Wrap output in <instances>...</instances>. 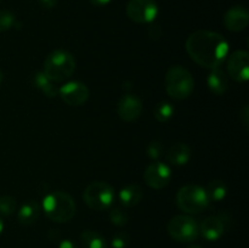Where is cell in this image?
I'll return each instance as SVG.
<instances>
[{
	"label": "cell",
	"instance_id": "obj_17",
	"mask_svg": "<svg viewBox=\"0 0 249 248\" xmlns=\"http://www.w3.org/2000/svg\"><path fill=\"white\" fill-rule=\"evenodd\" d=\"M191 159V148L186 143H175L167 153V160L172 165H185Z\"/></svg>",
	"mask_w": 249,
	"mask_h": 248
},
{
	"label": "cell",
	"instance_id": "obj_32",
	"mask_svg": "<svg viewBox=\"0 0 249 248\" xmlns=\"http://www.w3.org/2000/svg\"><path fill=\"white\" fill-rule=\"evenodd\" d=\"M4 228H5V225H4V221H2V219L0 218V235H1V233H2V231H4Z\"/></svg>",
	"mask_w": 249,
	"mask_h": 248
},
{
	"label": "cell",
	"instance_id": "obj_4",
	"mask_svg": "<svg viewBox=\"0 0 249 248\" xmlns=\"http://www.w3.org/2000/svg\"><path fill=\"white\" fill-rule=\"evenodd\" d=\"M209 197L204 187L196 184L182 186L177 194V204L186 214H198L208 208Z\"/></svg>",
	"mask_w": 249,
	"mask_h": 248
},
{
	"label": "cell",
	"instance_id": "obj_34",
	"mask_svg": "<svg viewBox=\"0 0 249 248\" xmlns=\"http://www.w3.org/2000/svg\"><path fill=\"white\" fill-rule=\"evenodd\" d=\"M187 248H202V247H201V246H198V245H191V246H189Z\"/></svg>",
	"mask_w": 249,
	"mask_h": 248
},
{
	"label": "cell",
	"instance_id": "obj_33",
	"mask_svg": "<svg viewBox=\"0 0 249 248\" xmlns=\"http://www.w3.org/2000/svg\"><path fill=\"white\" fill-rule=\"evenodd\" d=\"M2 79H4V73H2V71H1V68H0V84H1V82H2Z\"/></svg>",
	"mask_w": 249,
	"mask_h": 248
},
{
	"label": "cell",
	"instance_id": "obj_29",
	"mask_svg": "<svg viewBox=\"0 0 249 248\" xmlns=\"http://www.w3.org/2000/svg\"><path fill=\"white\" fill-rule=\"evenodd\" d=\"M58 248H78V246L72 240H62L58 245Z\"/></svg>",
	"mask_w": 249,
	"mask_h": 248
},
{
	"label": "cell",
	"instance_id": "obj_13",
	"mask_svg": "<svg viewBox=\"0 0 249 248\" xmlns=\"http://www.w3.org/2000/svg\"><path fill=\"white\" fill-rule=\"evenodd\" d=\"M249 22L248 10L243 6H233L226 11L224 24L231 32H241L247 28Z\"/></svg>",
	"mask_w": 249,
	"mask_h": 248
},
{
	"label": "cell",
	"instance_id": "obj_2",
	"mask_svg": "<svg viewBox=\"0 0 249 248\" xmlns=\"http://www.w3.org/2000/svg\"><path fill=\"white\" fill-rule=\"evenodd\" d=\"M41 211L55 223H68L74 218L77 206L71 195L56 190L44 196Z\"/></svg>",
	"mask_w": 249,
	"mask_h": 248
},
{
	"label": "cell",
	"instance_id": "obj_12",
	"mask_svg": "<svg viewBox=\"0 0 249 248\" xmlns=\"http://www.w3.org/2000/svg\"><path fill=\"white\" fill-rule=\"evenodd\" d=\"M117 113L124 122H134L142 113V101L135 94H125L121 97Z\"/></svg>",
	"mask_w": 249,
	"mask_h": 248
},
{
	"label": "cell",
	"instance_id": "obj_22",
	"mask_svg": "<svg viewBox=\"0 0 249 248\" xmlns=\"http://www.w3.org/2000/svg\"><path fill=\"white\" fill-rule=\"evenodd\" d=\"M173 114H174V107L168 101L157 102L153 108V116H155L156 121L160 122V123L169 121Z\"/></svg>",
	"mask_w": 249,
	"mask_h": 248
},
{
	"label": "cell",
	"instance_id": "obj_7",
	"mask_svg": "<svg viewBox=\"0 0 249 248\" xmlns=\"http://www.w3.org/2000/svg\"><path fill=\"white\" fill-rule=\"evenodd\" d=\"M168 233L178 242H194L199 237V223L190 215H177L168 223Z\"/></svg>",
	"mask_w": 249,
	"mask_h": 248
},
{
	"label": "cell",
	"instance_id": "obj_25",
	"mask_svg": "<svg viewBox=\"0 0 249 248\" xmlns=\"http://www.w3.org/2000/svg\"><path fill=\"white\" fill-rule=\"evenodd\" d=\"M16 24V17L9 10H0V32H6Z\"/></svg>",
	"mask_w": 249,
	"mask_h": 248
},
{
	"label": "cell",
	"instance_id": "obj_8",
	"mask_svg": "<svg viewBox=\"0 0 249 248\" xmlns=\"http://www.w3.org/2000/svg\"><path fill=\"white\" fill-rule=\"evenodd\" d=\"M126 15L135 23H151L158 15V5L156 0H130L126 5Z\"/></svg>",
	"mask_w": 249,
	"mask_h": 248
},
{
	"label": "cell",
	"instance_id": "obj_9",
	"mask_svg": "<svg viewBox=\"0 0 249 248\" xmlns=\"http://www.w3.org/2000/svg\"><path fill=\"white\" fill-rule=\"evenodd\" d=\"M143 180L152 189H164L172 180V169L167 163L156 160L146 168L143 173Z\"/></svg>",
	"mask_w": 249,
	"mask_h": 248
},
{
	"label": "cell",
	"instance_id": "obj_1",
	"mask_svg": "<svg viewBox=\"0 0 249 248\" xmlns=\"http://www.w3.org/2000/svg\"><path fill=\"white\" fill-rule=\"evenodd\" d=\"M190 57L208 70L219 68L229 56V43L224 35L212 31H197L186 40Z\"/></svg>",
	"mask_w": 249,
	"mask_h": 248
},
{
	"label": "cell",
	"instance_id": "obj_5",
	"mask_svg": "<svg viewBox=\"0 0 249 248\" xmlns=\"http://www.w3.org/2000/svg\"><path fill=\"white\" fill-rule=\"evenodd\" d=\"M195 80L191 73L181 66L169 68L165 74V90L174 100H185L194 92Z\"/></svg>",
	"mask_w": 249,
	"mask_h": 248
},
{
	"label": "cell",
	"instance_id": "obj_21",
	"mask_svg": "<svg viewBox=\"0 0 249 248\" xmlns=\"http://www.w3.org/2000/svg\"><path fill=\"white\" fill-rule=\"evenodd\" d=\"M206 191L209 197V201L220 202L228 195V186L221 180H212L208 186L206 187Z\"/></svg>",
	"mask_w": 249,
	"mask_h": 248
},
{
	"label": "cell",
	"instance_id": "obj_23",
	"mask_svg": "<svg viewBox=\"0 0 249 248\" xmlns=\"http://www.w3.org/2000/svg\"><path fill=\"white\" fill-rule=\"evenodd\" d=\"M17 211V201L11 196L0 197V215L10 216Z\"/></svg>",
	"mask_w": 249,
	"mask_h": 248
},
{
	"label": "cell",
	"instance_id": "obj_30",
	"mask_svg": "<svg viewBox=\"0 0 249 248\" xmlns=\"http://www.w3.org/2000/svg\"><path fill=\"white\" fill-rule=\"evenodd\" d=\"M40 5L45 9H53L57 4V0H39Z\"/></svg>",
	"mask_w": 249,
	"mask_h": 248
},
{
	"label": "cell",
	"instance_id": "obj_24",
	"mask_svg": "<svg viewBox=\"0 0 249 248\" xmlns=\"http://www.w3.org/2000/svg\"><path fill=\"white\" fill-rule=\"evenodd\" d=\"M109 220L113 225L122 228V226H125L129 221V215L126 212H124L121 208H113L109 211Z\"/></svg>",
	"mask_w": 249,
	"mask_h": 248
},
{
	"label": "cell",
	"instance_id": "obj_15",
	"mask_svg": "<svg viewBox=\"0 0 249 248\" xmlns=\"http://www.w3.org/2000/svg\"><path fill=\"white\" fill-rule=\"evenodd\" d=\"M207 85L215 95H223L229 89V77L220 67L213 68L207 77Z\"/></svg>",
	"mask_w": 249,
	"mask_h": 248
},
{
	"label": "cell",
	"instance_id": "obj_20",
	"mask_svg": "<svg viewBox=\"0 0 249 248\" xmlns=\"http://www.w3.org/2000/svg\"><path fill=\"white\" fill-rule=\"evenodd\" d=\"M80 240H82L84 248H108L106 238L97 231H83L80 235Z\"/></svg>",
	"mask_w": 249,
	"mask_h": 248
},
{
	"label": "cell",
	"instance_id": "obj_26",
	"mask_svg": "<svg viewBox=\"0 0 249 248\" xmlns=\"http://www.w3.org/2000/svg\"><path fill=\"white\" fill-rule=\"evenodd\" d=\"M146 152H147V156L151 159L158 160L160 158V156L163 155V152H164V146H163L162 142H160V141H152V142H150V145L147 146Z\"/></svg>",
	"mask_w": 249,
	"mask_h": 248
},
{
	"label": "cell",
	"instance_id": "obj_3",
	"mask_svg": "<svg viewBox=\"0 0 249 248\" xmlns=\"http://www.w3.org/2000/svg\"><path fill=\"white\" fill-rule=\"evenodd\" d=\"M75 58L68 51L58 49L46 56L43 72L53 83H61L72 77L75 71Z\"/></svg>",
	"mask_w": 249,
	"mask_h": 248
},
{
	"label": "cell",
	"instance_id": "obj_10",
	"mask_svg": "<svg viewBox=\"0 0 249 248\" xmlns=\"http://www.w3.org/2000/svg\"><path fill=\"white\" fill-rule=\"evenodd\" d=\"M58 95L68 106H82L88 101L90 92L84 83L71 80L58 88Z\"/></svg>",
	"mask_w": 249,
	"mask_h": 248
},
{
	"label": "cell",
	"instance_id": "obj_31",
	"mask_svg": "<svg viewBox=\"0 0 249 248\" xmlns=\"http://www.w3.org/2000/svg\"><path fill=\"white\" fill-rule=\"evenodd\" d=\"M111 1L112 0H90V2L95 6H105V5L109 4Z\"/></svg>",
	"mask_w": 249,
	"mask_h": 248
},
{
	"label": "cell",
	"instance_id": "obj_18",
	"mask_svg": "<svg viewBox=\"0 0 249 248\" xmlns=\"http://www.w3.org/2000/svg\"><path fill=\"white\" fill-rule=\"evenodd\" d=\"M142 189L138 184L126 185L119 191V201L125 207H135L142 199Z\"/></svg>",
	"mask_w": 249,
	"mask_h": 248
},
{
	"label": "cell",
	"instance_id": "obj_6",
	"mask_svg": "<svg viewBox=\"0 0 249 248\" xmlns=\"http://www.w3.org/2000/svg\"><path fill=\"white\" fill-rule=\"evenodd\" d=\"M83 199L89 208L105 211L111 208L114 202V189L106 181H94L85 187Z\"/></svg>",
	"mask_w": 249,
	"mask_h": 248
},
{
	"label": "cell",
	"instance_id": "obj_14",
	"mask_svg": "<svg viewBox=\"0 0 249 248\" xmlns=\"http://www.w3.org/2000/svg\"><path fill=\"white\" fill-rule=\"evenodd\" d=\"M225 232V224L220 216H208L199 224V235L207 241H218Z\"/></svg>",
	"mask_w": 249,
	"mask_h": 248
},
{
	"label": "cell",
	"instance_id": "obj_27",
	"mask_svg": "<svg viewBox=\"0 0 249 248\" xmlns=\"http://www.w3.org/2000/svg\"><path fill=\"white\" fill-rule=\"evenodd\" d=\"M130 243V237L126 232H117L111 240L112 248H126Z\"/></svg>",
	"mask_w": 249,
	"mask_h": 248
},
{
	"label": "cell",
	"instance_id": "obj_28",
	"mask_svg": "<svg viewBox=\"0 0 249 248\" xmlns=\"http://www.w3.org/2000/svg\"><path fill=\"white\" fill-rule=\"evenodd\" d=\"M248 113H249L248 107H247V106H245V107H243L242 112H241V114H240V121L242 122V124H243V125L246 126V129L248 128V121H249Z\"/></svg>",
	"mask_w": 249,
	"mask_h": 248
},
{
	"label": "cell",
	"instance_id": "obj_19",
	"mask_svg": "<svg viewBox=\"0 0 249 248\" xmlns=\"http://www.w3.org/2000/svg\"><path fill=\"white\" fill-rule=\"evenodd\" d=\"M33 84L34 87L38 88L46 97H55L58 95V89L56 88V83H53L45 73L41 72L36 73L33 75Z\"/></svg>",
	"mask_w": 249,
	"mask_h": 248
},
{
	"label": "cell",
	"instance_id": "obj_11",
	"mask_svg": "<svg viewBox=\"0 0 249 248\" xmlns=\"http://www.w3.org/2000/svg\"><path fill=\"white\" fill-rule=\"evenodd\" d=\"M228 74L236 82H247L249 78V53L245 50H237L228 60Z\"/></svg>",
	"mask_w": 249,
	"mask_h": 248
},
{
	"label": "cell",
	"instance_id": "obj_16",
	"mask_svg": "<svg viewBox=\"0 0 249 248\" xmlns=\"http://www.w3.org/2000/svg\"><path fill=\"white\" fill-rule=\"evenodd\" d=\"M41 213V204L34 199H29L21 206L17 212V219L21 225H32L38 220Z\"/></svg>",
	"mask_w": 249,
	"mask_h": 248
}]
</instances>
